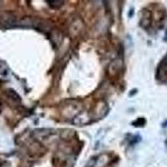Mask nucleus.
Masks as SVG:
<instances>
[{
    "mask_svg": "<svg viewBox=\"0 0 167 167\" xmlns=\"http://www.w3.org/2000/svg\"><path fill=\"white\" fill-rule=\"evenodd\" d=\"M9 69L8 66L5 64V63L0 61V79L6 80L9 78Z\"/></svg>",
    "mask_w": 167,
    "mask_h": 167,
    "instance_id": "1",
    "label": "nucleus"
}]
</instances>
